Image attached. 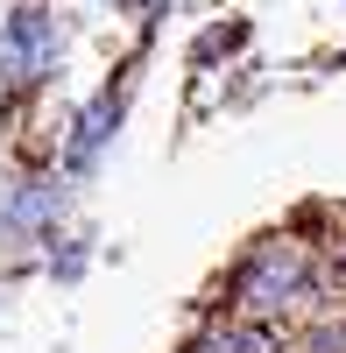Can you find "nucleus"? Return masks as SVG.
<instances>
[{
    "label": "nucleus",
    "mask_w": 346,
    "mask_h": 353,
    "mask_svg": "<svg viewBox=\"0 0 346 353\" xmlns=\"http://www.w3.org/2000/svg\"><path fill=\"white\" fill-rule=\"evenodd\" d=\"M241 43H247V21H226V28H212V36L198 43L191 57H198V64H205V57H219V50H241Z\"/></svg>",
    "instance_id": "obj_6"
},
{
    "label": "nucleus",
    "mask_w": 346,
    "mask_h": 353,
    "mask_svg": "<svg viewBox=\"0 0 346 353\" xmlns=\"http://www.w3.org/2000/svg\"><path fill=\"white\" fill-rule=\"evenodd\" d=\"M113 121H121V99H113V92H99L92 106L78 113V134H71V149H64V156H71V170H85V163L99 156V141L113 134Z\"/></svg>",
    "instance_id": "obj_3"
},
{
    "label": "nucleus",
    "mask_w": 346,
    "mask_h": 353,
    "mask_svg": "<svg viewBox=\"0 0 346 353\" xmlns=\"http://www.w3.org/2000/svg\"><path fill=\"white\" fill-rule=\"evenodd\" d=\"M57 71V21L43 8H21L0 28V78L8 85H43Z\"/></svg>",
    "instance_id": "obj_2"
},
{
    "label": "nucleus",
    "mask_w": 346,
    "mask_h": 353,
    "mask_svg": "<svg viewBox=\"0 0 346 353\" xmlns=\"http://www.w3.org/2000/svg\"><path fill=\"white\" fill-rule=\"evenodd\" d=\"M57 219V184H28L14 205H8V233L14 241H28V233H43Z\"/></svg>",
    "instance_id": "obj_4"
},
{
    "label": "nucleus",
    "mask_w": 346,
    "mask_h": 353,
    "mask_svg": "<svg viewBox=\"0 0 346 353\" xmlns=\"http://www.w3.org/2000/svg\"><path fill=\"white\" fill-rule=\"evenodd\" d=\"M191 353H276V339L262 325H234V332H212V339H198Z\"/></svg>",
    "instance_id": "obj_5"
},
{
    "label": "nucleus",
    "mask_w": 346,
    "mask_h": 353,
    "mask_svg": "<svg viewBox=\"0 0 346 353\" xmlns=\"http://www.w3.org/2000/svg\"><path fill=\"white\" fill-rule=\"evenodd\" d=\"M128 8H134V14H141V21H156V14H163V8H170V0H128Z\"/></svg>",
    "instance_id": "obj_7"
},
{
    "label": "nucleus",
    "mask_w": 346,
    "mask_h": 353,
    "mask_svg": "<svg viewBox=\"0 0 346 353\" xmlns=\"http://www.w3.org/2000/svg\"><path fill=\"white\" fill-rule=\"evenodd\" d=\"M304 276H311L304 248H297V241H269V248L241 269V304H247V311H283L290 297H304Z\"/></svg>",
    "instance_id": "obj_1"
}]
</instances>
